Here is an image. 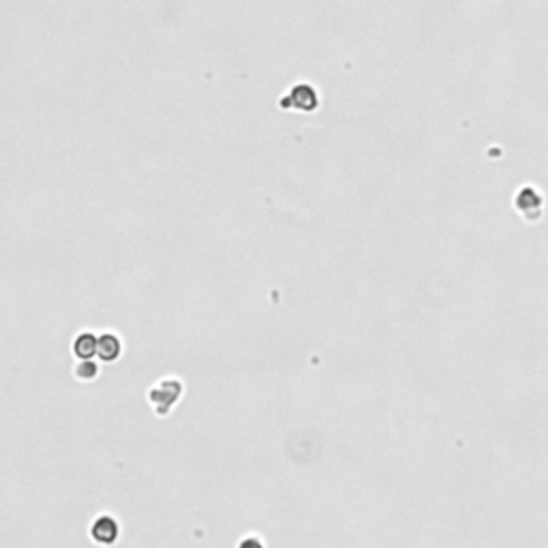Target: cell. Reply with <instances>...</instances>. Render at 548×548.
<instances>
[{
	"instance_id": "cell-5",
	"label": "cell",
	"mask_w": 548,
	"mask_h": 548,
	"mask_svg": "<svg viewBox=\"0 0 548 548\" xmlns=\"http://www.w3.org/2000/svg\"><path fill=\"white\" fill-rule=\"evenodd\" d=\"M73 355L77 360H90L97 355V336L92 332H81L73 341Z\"/></svg>"
},
{
	"instance_id": "cell-1",
	"label": "cell",
	"mask_w": 548,
	"mask_h": 548,
	"mask_svg": "<svg viewBox=\"0 0 548 548\" xmlns=\"http://www.w3.org/2000/svg\"><path fill=\"white\" fill-rule=\"evenodd\" d=\"M146 398H148L157 415H167L182 398V382H178L176 377H165L148 390Z\"/></svg>"
},
{
	"instance_id": "cell-2",
	"label": "cell",
	"mask_w": 548,
	"mask_h": 548,
	"mask_svg": "<svg viewBox=\"0 0 548 548\" xmlns=\"http://www.w3.org/2000/svg\"><path fill=\"white\" fill-rule=\"evenodd\" d=\"M281 108H296L300 112H313V110H317V105H320V97L317 92H315V88L311 86V84H296V86L291 88V92L287 97H283L279 101Z\"/></svg>"
},
{
	"instance_id": "cell-4",
	"label": "cell",
	"mask_w": 548,
	"mask_h": 548,
	"mask_svg": "<svg viewBox=\"0 0 548 548\" xmlns=\"http://www.w3.org/2000/svg\"><path fill=\"white\" fill-rule=\"evenodd\" d=\"M122 353V341L114 332H103L97 336V358L101 362H116Z\"/></svg>"
},
{
	"instance_id": "cell-3",
	"label": "cell",
	"mask_w": 548,
	"mask_h": 548,
	"mask_svg": "<svg viewBox=\"0 0 548 548\" xmlns=\"http://www.w3.org/2000/svg\"><path fill=\"white\" fill-rule=\"evenodd\" d=\"M120 536V527L118 520L110 514H101L99 518H95V522L90 525V538L101 544V546H112L118 542Z\"/></svg>"
},
{
	"instance_id": "cell-6",
	"label": "cell",
	"mask_w": 548,
	"mask_h": 548,
	"mask_svg": "<svg viewBox=\"0 0 548 548\" xmlns=\"http://www.w3.org/2000/svg\"><path fill=\"white\" fill-rule=\"evenodd\" d=\"M73 373L77 379H81V382H92V379L99 375V364L92 362V358L90 360H79Z\"/></svg>"
}]
</instances>
